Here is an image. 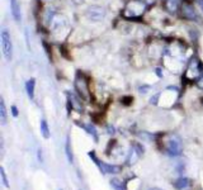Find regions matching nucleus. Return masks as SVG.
<instances>
[{
  "mask_svg": "<svg viewBox=\"0 0 203 190\" xmlns=\"http://www.w3.org/2000/svg\"><path fill=\"white\" fill-rule=\"evenodd\" d=\"M191 184H192V182H191V180L188 178H179L175 182H174V186H175L177 189H179V190H183V189L189 188Z\"/></svg>",
  "mask_w": 203,
  "mask_h": 190,
  "instance_id": "9d476101",
  "label": "nucleus"
},
{
  "mask_svg": "<svg viewBox=\"0 0 203 190\" xmlns=\"http://www.w3.org/2000/svg\"><path fill=\"white\" fill-rule=\"evenodd\" d=\"M108 131H109V132H108V133H111V135H113V133H114V127H108Z\"/></svg>",
  "mask_w": 203,
  "mask_h": 190,
  "instance_id": "412c9836",
  "label": "nucleus"
},
{
  "mask_svg": "<svg viewBox=\"0 0 203 190\" xmlns=\"http://www.w3.org/2000/svg\"><path fill=\"white\" fill-rule=\"evenodd\" d=\"M105 15H107L105 9L99 5H91L86 10V18L91 20V22H100V20L105 18Z\"/></svg>",
  "mask_w": 203,
  "mask_h": 190,
  "instance_id": "39448f33",
  "label": "nucleus"
},
{
  "mask_svg": "<svg viewBox=\"0 0 203 190\" xmlns=\"http://www.w3.org/2000/svg\"><path fill=\"white\" fill-rule=\"evenodd\" d=\"M74 85H75V90H76L79 98H81V100L89 102L91 91H90V84H89L88 77H86L83 72H77Z\"/></svg>",
  "mask_w": 203,
  "mask_h": 190,
  "instance_id": "7ed1b4c3",
  "label": "nucleus"
},
{
  "mask_svg": "<svg viewBox=\"0 0 203 190\" xmlns=\"http://www.w3.org/2000/svg\"><path fill=\"white\" fill-rule=\"evenodd\" d=\"M65 152H66V157L69 160V162L72 164L74 162V155H72V148L70 145V137H66V143H65Z\"/></svg>",
  "mask_w": 203,
  "mask_h": 190,
  "instance_id": "ddd939ff",
  "label": "nucleus"
},
{
  "mask_svg": "<svg viewBox=\"0 0 203 190\" xmlns=\"http://www.w3.org/2000/svg\"><path fill=\"white\" fill-rule=\"evenodd\" d=\"M98 166H99L100 171L103 174H118L122 170V167L118 166V165H111V164L103 162V161H100V164Z\"/></svg>",
  "mask_w": 203,
  "mask_h": 190,
  "instance_id": "0eeeda50",
  "label": "nucleus"
},
{
  "mask_svg": "<svg viewBox=\"0 0 203 190\" xmlns=\"http://www.w3.org/2000/svg\"><path fill=\"white\" fill-rule=\"evenodd\" d=\"M147 4L145 3V0H127L123 8L122 15L126 19H139L143 15V13L146 12Z\"/></svg>",
  "mask_w": 203,
  "mask_h": 190,
  "instance_id": "f257e3e1",
  "label": "nucleus"
},
{
  "mask_svg": "<svg viewBox=\"0 0 203 190\" xmlns=\"http://www.w3.org/2000/svg\"><path fill=\"white\" fill-rule=\"evenodd\" d=\"M163 147L164 152L169 156H179L183 151L182 147V142H180V138L175 135H164L163 136Z\"/></svg>",
  "mask_w": 203,
  "mask_h": 190,
  "instance_id": "f03ea898",
  "label": "nucleus"
},
{
  "mask_svg": "<svg viewBox=\"0 0 203 190\" xmlns=\"http://www.w3.org/2000/svg\"><path fill=\"white\" fill-rule=\"evenodd\" d=\"M40 129H41V135L43 136V138L48 139L50 136H51V132H50V127H48V123H47L46 119H41Z\"/></svg>",
  "mask_w": 203,
  "mask_h": 190,
  "instance_id": "9b49d317",
  "label": "nucleus"
},
{
  "mask_svg": "<svg viewBox=\"0 0 203 190\" xmlns=\"http://www.w3.org/2000/svg\"><path fill=\"white\" fill-rule=\"evenodd\" d=\"M34 86H36V80L34 79H29L26 84L27 94H28V98H29L31 100L34 99Z\"/></svg>",
  "mask_w": 203,
  "mask_h": 190,
  "instance_id": "f8f14e48",
  "label": "nucleus"
},
{
  "mask_svg": "<svg viewBox=\"0 0 203 190\" xmlns=\"http://www.w3.org/2000/svg\"><path fill=\"white\" fill-rule=\"evenodd\" d=\"M111 186L114 190H126L125 182H123L122 180H119V179H117V178H114V179L111 180Z\"/></svg>",
  "mask_w": 203,
  "mask_h": 190,
  "instance_id": "4468645a",
  "label": "nucleus"
},
{
  "mask_svg": "<svg viewBox=\"0 0 203 190\" xmlns=\"http://www.w3.org/2000/svg\"><path fill=\"white\" fill-rule=\"evenodd\" d=\"M12 114L14 117H18V108L15 107V105H13V107H12Z\"/></svg>",
  "mask_w": 203,
  "mask_h": 190,
  "instance_id": "6ab92c4d",
  "label": "nucleus"
},
{
  "mask_svg": "<svg viewBox=\"0 0 203 190\" xmlns=\"http://www.w3.org/2000/svg\"><path fill=\"white\" fill-rule=\"evenodd\" d=\"M195 4H197L198 6V9L203 13V0H195Z\"/></svg>",
  "mask_w": 203,
  "mask_h": 190,
  "instance_id": "a211bd4d",
  "label": "nucleus"
},
{
  "mask_svg": "<svg viewBox=\"0 0 203 190\" xmlns=\"http://www.w3.org/2000/svg\"><path fill=\"white\" fill-rule=\"evenodd\" d=\"M0 176H2V181H3V185L5 188H9V181H8V178H6V172H5V168L2 166L0 167Z\"/></svg>",
  "mask_w": 203,
  "mask_h": 190,
  "instance_id": "dca6fc26",
  "label": "nucleus"
},
{
  "mask_svg": "<svg viewBox=\"0 0 203 190\" xmlns=\"http://www.w3.org/2000/svg\"><path fill=\"white\" fill-rule=\"evenodd\" d=\"M10 10H12V15L15 22H20L22 19V14H20V5L18 3V0H10Z\"/></svg>",
  "mask_w": 203,
  "mask_h": 190,
  "instance_id": "6e6552de",
  "label": "nucleus"
},
{
  "mask_svg": "<svg viewBox=\"0 0 203 190\" xmlns=\"http://www.w3.org/2000/svg\"><path fill=\"white\" fill-rule=\"evenodd\" d=\"M202 103H203V100H202Z\"/></svg>",
  "mask_w": 203,
  "mask_h": 190,
  "instance_id": "b1692460",
  "label": "nucleus"
},
{
  "mask_svg": "<svg viewBox=\"0 0 203 190\" xmlns=\"http://www.w3.org/2000/svg\"><path fill=\"white\" fill-rule=\"evenodd\" d=\"M83 128H84L86 132H88L90 136H93V138H94V141H95V142H98V135H97V131H95V128H94V127H93L91 124H89V125H84V124H83Z\"/></svg>",
  "mask_w": 203,
  "mask_h": 190,
  "instance_id": "2eb2a0df",
  "label": "nucleus"
},
{
  "mask_svg": "<svg viewBox=\"0 0 203 190\" xmlns=\"http://www.w3.org/2000/svg\"><path fill=\"white\" fill-rule=\"evenodd\" d=\"M72 2H74L75 4H81V3L84 2V0H72Z\"/></svg>",
  "mask_w": 203,
  "mask_h": 190,
  "instance_id": "4be33fe9",
  "label": "nucleus"
},
{
  "mask_svg": "<svg viewBox=\"0 0 203 190\" xmlns=\"http://www.w3.org/2000/svg\"><path fill=\"white\" fill-rule=\"evenodd\" d=\"M38 161L41 164H43V153H42V150L38 148Z\"/></svg>",
  "mask_w": 203,
  "mask_h": 190,
  "instance_id": "aec40b11",
  "label": "nucleus"
},
{
  "mask_svg": "<svg viewBox=\"0 0 203 190\" xmlns=\"http://www.w3.org/2000/svg\"><path fill=\"white\" fill-rule=\"evenodd\" d=\"M88 155H89V157H90V158H93V160H94V162H95V165H99V164H100V161H99V158L95 156V152H94V151H90Z\"/></svg>",
  "mask_w": 203,
  "mask_h": 190,
  "instance_id": "f3484780",
  "label": "nucleus"
},
{
  "mask_svg": "<svg viewBox=\"0 0 203 190\" xmlns=\"http://www.w3.org/2000/svg\"><path fill=\"white\" fill-rule=\"evenodd\" d=\"M6 119H8V112H6L4 99H3V98H0V123H2L3 125H5L6 124Z\"/></svg>",
  "mask_w": 203,
  "mask_h": 190,
  "instance_id": "1a4fd4ad",
  "label": "nucleus"
},
{
  "mask_svg": "<svg viewBox=\"0 0 203 190\" xmlns=\"http://www.w3.org/2000/svg\"><path fill=\"white\" fill-rule=\"evenodd\" d=\"M0 42H2V50H3V56L6 61H12L13 58V43H12V37L10 33L3 29L0 33Z\"/></svg>",
  "mask_w": 203,
  "mask_h": 190,
  "instance_id": "20e7f679",
  "label": "nucleus"
},
{
  "mask_svg": "<svg viewBox=\"0 0 203 190\" xmlns=\"http://www.w3.org/2000/svg\"><path fill=\"white\" fill-rule=\"evenodd\" d=\"M180 10H182V17L187 20H198L199 17H198V14L197 12H195L194 9V6L191 2H183L182 4V8H180Z\"/></svg>",
  "mask_w": 203,
  "mask_h": 190,
  "instance_id": "423d86ee",
  "label": "nucleus"
},
{
  "mask_svg": "<svg viewBox=\"0 0 203 190\" xmlns=\"http://www.w3.org/2000/svg\"><path fill=\"white\" fill-rule=\"evenodd\" d=\"M149 190H163V189H160V188H150Z\"/></svg>",
  "mask_w": 203,
  "mask_h": 190,
  "instance_id": "5701e85b",
  "label": "nucleus"
}]
</instances>
